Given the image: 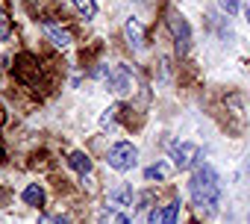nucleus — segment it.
<instances>
[{
  "instance_id": "obj_11",
  "label": "nucleus",
  "mask_w": 250,
  "mask_h": 224,
  "mask_svg": "<svg viewBox=\"0 0 250 224\" xmlns=\"http://www.w3.org/2000/svg\"><path fill=\"white\" fill-rule=\"evenodd\" d=\"M24 203H30V206H42V203H44V189H42L39 183H30V186L24 189Z\"/></svg>"
},
{
  "instance_id": "obj_14",
  "label": "nucleus",
  "mask_w": 250,
  "mask_h": 224,
  "mask_svg": "<svg viewBox=\"0 0 250 224\" xmlns=\"http://www.w3.org/2000/svg\"><path fill=\"white\" fill-rule=\"evenodd\" d=\"M177 218H180V201L162 206V224H177Z\"/></svg>"
},
{
  "instance_id": "obj_13",
  "label": "nucleus",
  "mask_w": 250,
  "mask_h": 224,
  "mask_svg": "<svg viewBox=\"0 0 250 224\" xmlns=\"http://www.w3.org/2000/svg\"><path fill=\"white\" fill-rule=\"evenodd\" d=\"M168 174H171V168H168L165 162H156V165H150V168L145 171V177H147V180H165Z\"/></svg>"
},
{
  "instance_id": "obj_10",
  "label": "nucleus",
  "mask_w": 250,
  "mask_h": 224,
  "mask_svg": "<svg viewBox=\"0 0 250 224\" xmlns=\"http://www.w3.org/2000/svg\"><path fill=\"white\" fill-rule=\"evenodd\" d=\"M68 165H71L77 174H83V177L91 171V159H88V154H83V151H74V154L68 157Z\"/></svg>"
},
{
  "instance_id": "obj_5",
  "label": "nucleus",
  "mask_w": 250,
  "mask_h": 224,
  "mask_svg": "<svg viewBox=\"0 0 250 224\" xmlns=\"http://www.w3.org/2000/svg\"><path fill=\"white\" fill-rule=\"evenodd\" d=\"M171 159H174V168L177 171H188L197 159H200V148L191 145V142H177L171 148Z\"/></svg>"
},
{
  "instance_id": "obj_15",
  "label": "nucleus",
  "mask_w": 250,
  "mask_h": 224,
  "mask_svg": "<svg viewBox=\"0 0 250 224\" xmlns=\"http://www.w3.org/2000/svg\"><path fill=\"white\" fill-rule=\"evenodd\" d=\"M224 9H227L229 15H235V12L241 9V0H224Z\"/></svg>"
},
{
  "instance_id": "obj_2",
  "label": "nucleus",
  "mask_w": 250,
  "mask_h": 224,
  "mask_svg": "<svg viewBox=\"0 0 250 224\" xmlns=\"http://www.w3.org/2000/svg\"><path fill=\"white\" fill-rule=\"evenodd\" d=\"M168 30H171V36H174V45H177V53L180 56H186L188 53V47H191V30H188V21L177 12V9H168Z\"/></svg>"
},
{
  "instance_id": "obj_17",
  "label": "nucleus",
  "mask_w": 250,
  "mask_h": 224,
  "mask_svg": "<svg viewBox=\"0 0 250 224\" xmlns=\"http://www.w3.org/2000/svg\"><path fill=\"white\" fill-rule=\"evenodd\" d=\"M0 36H9V18L3 9H0Z\"/></svg>"
},
{
  "instance_id": "obj_9",
  "label": "nucleus",
  "mask_w": 250,
  "mask_h": 224,
  "mask_svg": "<svg viewBox=\"0 0 250 224\" xmlns=\"http://www.w3.org/2000/svg\"><path fill=\"white\" fill-rule=\"evenodd\" d=\"M124 36H127L130 47H142L145 45V30H142V24L136 18H130L127 24H124Z\"/></svg>"
},
{
  "instance_id": "obj_6",
  "label": "nucleus",
  "mask_w": 250,
  "mask_h": 224,
  "mask_svg": "<svg viewBox=\"0 0 250 224\" xmlns=\"http://www.w3.org/2000/svg\"><path fill=\"white\" fill-rule=\"evenodd\" d=\"M15 77L24 80V83H36L39 80V65H36V59L30 53H21L15 59Z\"/></svg>"
},
{
  "instance_id": "obj_18",
  "label": "nucleus",
  "mask_w": 250,
  "mask_h": 224,
  "mask_svg": "<svg viewBox=\"0 0 250 224\" xmlns=\"http://www.w3.org/2000/svg\"><path fill=\"white\" fill-rule=\"evenodd\" d=\"M150 224H162V209H153L150 212Z\"/></svg>"
},
{
  "instance_id": "obj_8",
  "label": "nucleus",
  "mask_w": 250,
  "mask_h": 224,
  "mask_svg": "<svg viewBox=\"0 0 250 224\" xmlns=\"http://www.w3.org/2000/svg\"><path fill=\"white\" fill-rule=\"evenodd\" d=\"M44 33H47V39H50L56 47H68V45H71V33L62 30V27L53 24V21H44Z\"/></svg>"
},
{
  "instance_id": "obj_1",
  "label": "nucleus",
  "mask_w": 250,
  "mask_h": 224,
  "mask_svg": "<svg viewBox=\"0 0 250 224\" xmlns=\"http://www.w3.org/2000/svg\"><path fill=\"white\" fill-rule=\"evenodd\" d=\"M188 189H191V198H194V203H197L200 209H206V212H215V209H218V201H221V180H218V171H215L212 165H206V162L197 165L194 174H191Z\"/></svg>"
},
{
  "instance_id": "obj_3",
  "label": "nucleus",
  "mask_w": 250,
  "mask_h": 224,
  "mask_svg": "<svg viewBox=\"0 0 250 224\" xmlns=\"http://www.w3.org/2000/svg\"><path fill=\"white\" fill-rule=\"evenodd\" d=\"M136 159H139V151H136V145L133 142H115L112 148H109V168H115V171H130L133 165H136Z\"/></svg>"
},
{
  "instance_id": "obj_16",
  "label": "nucleus",
  "mask_w": 250,
  "mask_h": 224,
  "mask_svg": "<svg viewBox=\"0 0 250 224\" xmlns=\"http://www.w3.org/2000/svg\"><path fill=\"white\" fill-rule=\"evenodd\" d=\"M115 112H118V106H112V109H106V115L100 118V124H103V127H109V124L115 121Z\"/></svg>"
},
{
  "instance_id": "obj_19",
  "label": "nucleus",
  "mask_w": 250,
  "mask_h": 224,
  "mask_svg": "<svg viewBox=\"0 0 250 224\" xmlns=\"http://www.w3.org/2000/svg\"><path fill=\"white\" fill-rule=\"evenodd\" d=\"M244 21H247V24H250V3H247V6H244Z\"/></svg>"
},
{
  "instance_id": "obj_4",
  "label": "nucleus",
  "mask_w": 250,
  "mask_h": 224,
  "mask_svg": "<svg viewBox=\"0 0 250 224\" xmlns=\"http://www.w3.org/2000/svg\"><path fill=\"white\" fill-rule=\"evenodd\" d=\"M103 77H106L109 91H115V94H130L133 91V77H130L127 65H112L109 71H103Z\"/></svg>"
},
{
  "instance_id": "obj_7",
  "label": "nucleus",
  "mask_w": 250,
  "mask_h": 224,
  "mask_svg": "<svg viewBox=\"0 0 250 224\" xmlns=\"http://www.w3.org/2000/svg\"><path fill=\"white\" fill-rule=\"evenodd\" d=\"M133 203V189L130 186H115L112 192H109V206L112 209H124V206H130Z\"/></svg>"
},
{
  "instance_id": "obj_12",
  "label": "nucleus",
  "mask_w": 250,
  "mask_h": 224,
  "mask_svg": "<svg viewBox=\"0 0 250 224\" xmlns=\"http://www.w3.org/2000/svg\"><path fill=\"white\" fill-rule=\"evenodd\" d=\"M71 3L77 6V12L83 18H94L97 15V3H94V0H71Z\"/></svg>"
}]
</instances>
